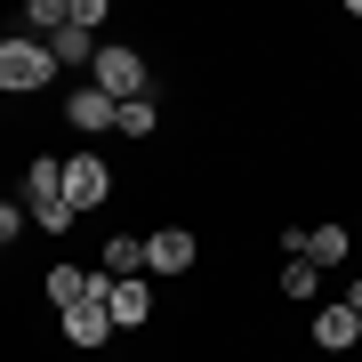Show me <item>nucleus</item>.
<instances>
[{
  "instance_id": "1",
  "label": "nucleus",
  "mask_w": 362,
  "mask_h": 362,
  "mask_svg": "<svg viewBox=\"0 0 362 362\" xmlns=\"http://www.w3.org/2000/svg\"><path fill=\"white\" fill-rule=\"evenodd\" d=\"M25 218H33L40 233H65V226H73V202H65V161H57V153H40V161L25 169Z\"/></svg>"
},
{
  "instance_id": "2",
  "label": "nucleus",
  "mask_w": 362,
  "mask_h": 362,
  "mask_svg": "<svg viewBox=\"0 0 362 362\" xmlns=\"http://www.w3.org/2000/svg\"><path fill=\"white\" fill-rule=\"evenodd\" d=\"M49 73H57L49 40H33V33L0 40V89H8V97H33V89H49Z\"/></svg>"
},
{
  "instance_id": "3",
  "label": "nucleus",
  "mask_w": 362,
  "mask_h": 362,
  "mask_svg": "<svg viewBox=\"0 0 362 362\" xmlns=\"http://www.w3.org/2000/svg\"><path fill=\"white\" fill-rule=\"evenodd\" d=\"M89 73H97L89 89H105L113 105H129V97L145 89V57H137V49H97V65H89Z\"/></svg>"
},
{
  "instance_id": "4",
  "label": "nucleus",
  "mask_w": 362,
  "mask_h": 362,
  "mask_svg": "<svg viewBox=\"0 0 362 362\" xmlns=\"http://www.w3.org/2000/svg\"><path fill=\"white\" fill-rule=\"evenodd\" d=\"M282 242H290V258H306V266H322V274L346 258V226H290Z\"/></svg>"
},
{
  "instance_id": "5",
  "label": "nucleus",
  "mask_w": 362,
  "mask_h": 362,
  "mask_svg": "<svg viewBox=\"0 0 362 362\" xmlns=\"http://www.w3.org/2000/svg\"><path fill=\"white\" fill-rule=\"evenodd\" d=\"M65 202H73V218L105 202V161H89V153H65Z\"/></svg>"
},
{
  "instance_id": "6",
  "label": "nucleus",
  "mask_w": 362,
  "mask_h": 362,
  "mask_svg": "<svg viewBox=\"0 0 362 362\" xmlns=\"http://www.w3.org/2000/svg\"><path fill=\"white\" fill-rule=\"evenodd\" d=\"M314 346H330V354H346V346H362V314L346 306V298L314 314Z\"/></svg>"
},
{
  "instance_id": "7",
  "label": "nucleus",
  "mask_w": 362,
  "mask_h": 362,
  "mask_svg": "<svg viewBox=\"0 0 362 362\" xmlns=\"http://www.w3.org/2000/svg\"><path fill=\"white\" fill-rule=\"evenodd\" d=\"M145 266H153V274H185V266H194V233H185V226H161L153 242H145Z\"/></svg>"
},
{
  "instance_id": "8",
  "label": "nucleus",
  "mask_w": 362,
  "mask_h": 362,
  "mask_svg": "<svg viewBox=\"0 0 362 362\" xmlns=\"http://www.w3.org/2000/svg\"><path fill=\"white\" fill-rule=\"evenodd\" d=\"M105 306H113V330H137L145 314H153V290L129 274V282H113V290H105Z\"/></svg>"
},
{
  "instance_id": "9",
  "label": "nucleus",
  "mask_w": 362,
  "mask_h": 362,
  "mask_svg": "<svg viewBox=\"0 0 362 362\" xmlns=\"http://www.w3.org/2000/svg\"><path fill=\"white\" fill-rule=\"evenodd\" d=\"M105 330H113V306H105V298H81V306L65 314V338H73V346H105Z\"/></svg>"
},
{
  "instance_id": "10",
  "label": "nucleus",
  "mask_w": 362,
  "mask_h": 362,
  "mask_svg": "<svg viewBox=\"0 0 362 362\" xmlns=\"http://www.w3.org/2000/svg\"><path fill=\"white\" fill-rule=\"evenodd\" d=\"M40 290H49V306H81V298H97V274H81V266H49L40 274Z\"/></svg>"
},
{
  "instance_id": "11",
  "label": "nucleus",
  "mask_w": 362,
  "mask_h": 362,
  "mask_svg": "<svg viewBox=\"0 0 362 362\" xmlns=\"http://www.w3.org/2000/svg\"><path fill=\"white\" fill-rule=\"evenodd\" d=\"M113 113H121V105L105 97V89H73V97H65V121H73V129H105Z\"/></svg>"
},
{
  "instance_id": "12",
  "label": "nucleus",
  "mask_w": 362,
  "mask_h": 362,
  "mask_svg": "<svg viewBox=\"0 0 362 362\" xmlns=\"http://www.w3.org/2000/svg\"><path fill=\"white\" fill-rule=\"evenodd\" d=\"M137 266H145V242H137V233H113V242H105V274H113V282H129Z\"/></svg>"
},
{
  "instance_id": "13",
  "label": "nucleus",
  "mask_w": 362,
  "mask_h": 362,
  "mask_svg": "<svg viewBox=\"0 0 362 362\" xmlns=\"http://www.w3.org/2000/svg\"><path fill=\"white\" fill-rule=\"evenodd\" d=\"M282 298H290V306H314V298H322V266L290 258V274H282Z\"/></svg>"
},
{
  "instance_id": "14",
  "label": "nucleus",
  "mask_w": 362,
  "mask_h": 362,
  "mask_svg": "<svg viewBox=\"0 0 362 362\" xmlns=\"http://www.w3.org/2000/svg\"><path fill=\"white\" fill-rule=\"evenodd\" d=\"M49 57H57V65H81V57H89V65H97V40L81 33V25H65V33L49 40Z\"/></svg>"
},
{
  "instance_id": "15",
  "label": "nucleus",
  "mask_w": 362,
  "mask_h": 362,
  "mask_svg": "<svg viewBox=\"0 0 362 362\" xmlns=\"http://www.w3.org/2000/svg\"><path fill=\"white\" fill-rule=\"evenodd\" d=\"M153 121H161L153 105H145V97H129V105L113 113V129H121V137H153Z\"/></svg>"
},
{
  "instance_id": "16",
  "label": "nucleus",
  "mask_w": 362,
  "mask_h": 362,
  "mask_svg": "<svg viewBox=\"0 0 362 362\" xmlns=\"http://www.w3.org/2000/svg\"><path fill=\"white\" fill-rule=\"evenodd\" d=\"M25 25H40V33L57 40V33L73 25V8H65V0H33V8H25Z\"/></svg>"
},
{
  "instance_id": "17",
  "label": "nucleus",
  "mask_w": 362,
  "mask_h": 362,
  "mask_svg": "<svg viewBox=\"0 0 362 362\" xmlns=\"http://www.w3.org/2000/svg\"><path fill=\"white\" fill-rule=\"evenodd\" d=\"M25 226H33V218H25V202H0V250H8Z\"/></svg>"
},
{
  "instance_id": "18",
  "label": "nucleus",
  "mask_w": 362,
  "mask_h": 362,
  "mask_svg": "<svg viewBox=\"0 0 362 362\" xmlns=\"http://www.w3.org/2000/svg\"><path fill=\"white\" fill-rule=\"evenodd\" d=\"M73 25H81V33L97 40V25H105V0H73Z\"/></svg>"
},
{
  "instance_id": "19",
  "label": "nucleus",
  "mask_w": 362,
  "mask_h": 362,
  "mask_svg": "<svg viewBox=\"0 0 362 362\" xmlns=\"http://www.w3.org/2000/svg\"><path fill=\"white\" fill-rule=\"evenodd\" d=\"M346 306H354V314H362V282H346Z\"/></svg>"
}]
</instances>
